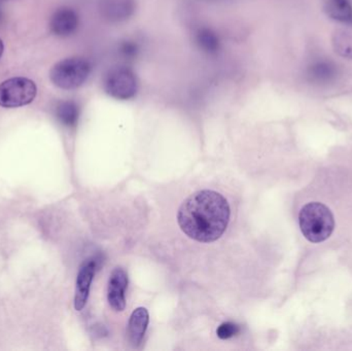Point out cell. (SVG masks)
<instances>
[{
    "instance_id": "obj_1",
    "label": "cell",
    "mask_w": 352,
    "mask_h": 351,
    "mask_svg": "<svg viewBox=\"0 0 352 351\" xmlns=\"http://www.w3.org/2000/svg\"><path fill=\"white\" fill-rule=\"evenodd\" d=\"M231 210L221 194L211 190L196 192L184 200L177 214L182 232L202 243L214 242L223 236Z\"/></svg>"
},
{
    "instance_id": "obj_2",
    "label": "cell",
    "mask_w": 352,
    "mask_h": 351,
    "mask_svg": "<svg viewBox=\"0 0 352 351\" xmlns=\"http://www.w3.org/2000/svg\"><path fill=\"white\" fill-rule=\"evenodd\" d=\"M302 234L310 242L327 240L335 229V218L328 206L320 202L306 204L299 214Z\"/></svg>"
},
{
    "instance_id": "obj_3",
    "label": "cell",
    "mask_w": 352,
    "mask_h": 351,
    "mask_svg": "<svg viewBox=\"0 0 352 351\" xmlns=\"http://www.w3.org/2000/svg\"><path fill=\"white\" fill-rule=\"evenodd\" d=\"M91 64L82 57L66 58L56 63L50 71L52 82L63 90L80 88L88 80Z\"/></svg>"
},
{
    "instance_id": "obj_4",
    "label": "cell",
    "mask_w": 352,
    "mask_h": 351,
    "mask_svg": "<svg viewBox=\"0 0 352 351\" xmlns=\"http://www.w3.org/2000/svg\"><path fill=\"white\" fill-rule=\"evenodd\" d=\"M37 94L36 84L26 78H12L0 84V106L16 109L30 104Z\"/></svg>"
},
{
    "instance_id": "obj_5",
    "label": "cell",
    "mask_w": 352,
    "mask_h": 351,
    "mask_svg": "<svg viewBox=\"0 0 352 351\" xmlns=\"http://www.w3.org/2000/svg\"><path fill=\"white\" fill-rule=\"evenodd\" d=\"M104 89L109 96L117 100H130L138 93V78L129 68H113L105 78Z\"/></svg>"
},
{
    "instance_id": "obj_6",
    "label": "cell",
    "mask_w": 352,
    "mask_h": 351,
    "mask_svg": "<svg viewBox=\"0 0 352 351\" xmlns=\"http://www.w3.org/2000/svg\"><path fill=\"white\" fill-rule=\"evenodd\" d=\"M136 10L135 0H100L99 12L109 23H122L129 20Z\"/></svg>"
},
{
    "instance_id": "obj_7",
    "label": "cell",
    "mask_w": 352,
    "mask_h": 351,
    "mask_svg": "<svg viewBox=\"0 0 352 351\" xmlns=\"http://www.w3.org/2000/svg\"><path fill=\"white\" fill-rule=\"evenodd\" d=\"M96 259L88 260L82 264L76 280V296H74V308L76 311L82 310L86 306L90 294L91 284L94 278L97 268Z\"/></svg>"
},
{
    "instance_id": "obj_8",
    "label": "cell",
    "mask_w": 352,
    "mask_h": 351,
    "mask_svg": "<svg viewBox=\"0 0 352 351\" xmlns=\"http://www.w3.org/2000/svg\"><path fill=\"white\" fill-rule=\"evenodd\" d=\"M339 76V68L332 60H314L306 68V78L308 82L318 86L332 84Z\"/></svg>"
},
{
    "instance_id": "obj_9",
    "label": "cell",
    "mask_w": 352,
    "mask_h": 351,
    "mask_svg": "<svg viewBox=\"0 0 352 351\" xmlns=\"http://www.w3.org/2000/svg\"><path fill=\"white\" fill-rule=\"evenodd\" d=\"M128 286V276L125 270L116 268L111 274L107 291V300L111 308L123 311L126 307L125 292Z\"/></svg>"
},
{
    "instance_id": "obj_10",
    "label": "cell",
    "mask_w": 352,
    "mask_h": 351,
    "mask_svg": "<svg viewBox=\"0 0 352 351\" xmlns=\"http://www.w3.org/2000/svg\"><path fill=\"white\" fill-rule=\"evenodd\" d=\"M78 27V16L70 8H58L51 18L50 28L57 36H70Z\"/></svg>"
},
{
    "instance_id": "obj_11",
    "label": "cell",
    "mask_w": 352,
    "mask_h": 351,
    "mask_svg": "<svg viewBox=\"0 0 352 351\" xmlns=\"http://www.w3.org/2000/svg\"><path fill=\"white\" fill-rule=\"evenodd\" d=\"M148 321H150V315L144 307H140L132 313L128 324V337H129L130 343L134 348H138L142 343L148 329Z\"/></svg>"
},
{
    "instance_id": "obj_12",
    "label": "cell",
    "mask_w": 352,
    "mask_h": 351,
    "mask_svg": "<svg viewBox=\"0 0 352 351\" xmlns=\"http://www.w3.org/2000/svg\"><path fill=\"white\" fill-rule=\"evenodd\" d=\"M324 8L333 20L352 25L351 0H324Z\"/></svg>"
},
{
    "instance_id": "obj_13",
    "label": "cell",
    "mask_w": 352,
    "mask_h": 351,
    "mask_svg": "<svg viewBox=\"0 0 352 351\" xmlns=\"http://www.w3.org/2000/svg\"><path fill=\"white\" fill-rule=\"evenodd\" d=\"M195 41L199 49L208 55H215L221 49L219 35L208 27H200L195 31Z\"/></svg>"
},
{
    "instance_id": "obj_14",
    "label": "cell",
    "mask_w": 352,
    "mask_h": 351,
    "mask_svg": "<svg viewBox=\"0 0 352 351\" xmlns=\"http://www.w3.org/2000/svg\"><path fill=\"white\" fill-rule=\"evenodd\" d=\"M57 117L64 126L72 128L78 124L80 109L74 101H62L58 104Z\"/></svg>"
},
{
    "instance_id": "obj_15",
    "label": "cell",
    "mask_w": 352,
    "mask_h": 351,
    "mask_svg": "<svg viewBox=\"0 0 352 351\" xmlns=\"http://www.w3.org/2000/svg\"><path fill=\"white\" fill-rule=\"evenodd\" d=\"M335 52L341 57L352 60V34L346 31H335L332 36Z\"/></svg>"
},
{
    "instance_id": "obj_16",
    "label": "cell",
    "mask_w": 352,
    "mask_h": 351,
    "mask_svg": "<svg viewBox=\"0 0 352 351\" xmlns=\"http://www.w3.org/2000/svg\"><path fill=\"white\" fill-rule=\"evenodd\" d=\"M240 332L239 326L236 325L234 323H223L217 328V337L219 339H230V338L234 337V336L237 335Z\"/></svg>"
},
{
    "instance_id": "obj_17",
    "label": "cell",
    "mask_w": 352,
    "mask_h": 351,
    "mask_svg": "<svg viewBox=\"0 0 352 351\" xmlns=\"http://www.w3.org/2000/svg\"><path fill=\"white\" fill-rule=\"evenodd\" d=\"M3 51H4L3 41H2L1 38H0V58H1L2 54H3Z\"/></svg>"
},
{
    "instance_id": "obj_18",
    "label": "cell",
    "mask_w": 352,
    "mask_h": 351,
    "mask_svg": "<svg viewBox=\"0 0 352 351\" xmlns=\"http://www.w3.org/2000/svg\"><path fill=\"white\" fill-rule=\"evenodd\" d=\"M209 1H225V0H209Z\"/></svg>"
},
{
    "instance_id": "obj_19",
    "label": "cell",
    "mask_w": 352,
    "mask_h": 351,
    "mask_svg": "<svg viewBox=\"0 0 352 351\" xmlns=\"http://www.w3.org/2000/svg\"><path fill=\"white\" fill-rule=\"evenodd\" d=\"M1 1H6V0H0V2H1Z\"/></svg>"
}]
</instances>
